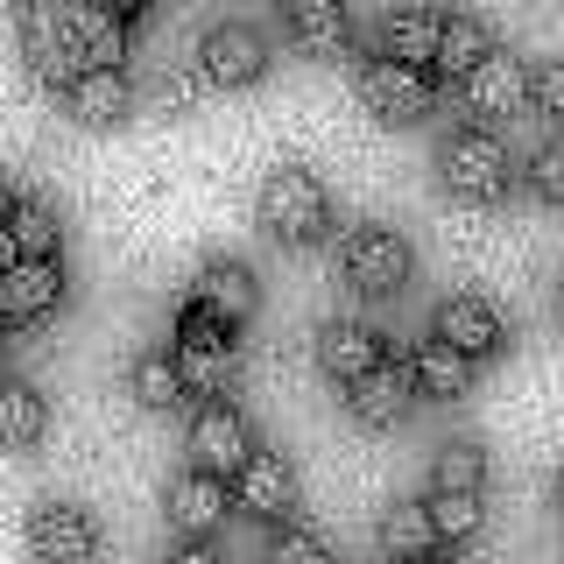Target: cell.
Masks as SVG:
<instances>
[{
    "label": "cell",
    "mask_w": 564,
    "mask_h": 564,
    "mask_svg": "<svg viewBox=\"0 0 564 564\" xmlns=\"http://www.w3.org/2000/svg\"><path fill=\"white\" fill-rule=\"evenodd\" d=\"M437 176H445V191L458 205H501L522 170H516V155H508V141L494 128H458V134H445V149H437Z\"/></svg>",
    "instance_id": "obj_1"
},
{
    "label": "cell",
    "mask_w": 564,
    "mask_h": 564,
    "mask_svg": "<svg viewBox=\"0 0 564 564\" xmlns=\"http://www.w3.org/2000/svg\"><path fill=\"white\" fill-rule=\"evenodd\" d=\"M254 219H261V234H269L275 247H311V240L332 226V198H325V184H317L311 170L282 163V170L261 176V191H254Z\"/></svg>",
    "instance_id": "obj_2"
},
{
    "label": "cell",
    "mask_w": 564,
    "mask_h": 564,
    "mask_svg": "<svg viewBox=\"0 0 564 564\" xmlns=\"http://www.w3.org/2000/svg\"><path fill=\"white\" fill-rule=\"evenodd\" d=\"M170 360H176V375H184V395H205V402H219L226 388H234V375H240L234 332H226L212 311H198V304L184 311V325H176Z\"/></svg>",
    "instance_id": "obj_3"
},
{
    "label": "cell",
    "mask_w": 564,
    "mask_h": 564,
    "mask_svg": "<svg viewBox=\"0 0 564 564\" xmlns=\"http://www.w3.org/2000/svg\"><path fill=\"white\" fill-rule=\"evenodd\" d=\"M22 57L35 70V85H50V93L85 70L78 8H70V0H29V8H22Z\"/></svg>",
    "instance_id": "obj_4"
},
{
    "label": "cell",
    "mask_w": 564,
    "mask_h": 564,
    "mask_svg": "<svg viewBox=\"0 0 564 564\" xmlns=\"http://www.w3.org/2000/svg\"><path fill=\"white\" fill-rule=\"evenodd\" d=\"M339 261H346V282L360 296H395L410 282V240L395 226H352L339 240Z\"/></svg>",
    "instance_id": "obj_5"
},
{
    "label": "cell",
    "mask_w": 564,
    "mask_h": 564,
    "mask_svg": "<svg viewBox=\"0 0 564 564\" xmlns=\"http://www.w3.org/2000/svg\"><path fill=\"white\" fill-rule=\"evenodd\" d=\"M360 106L388 128H416L431 113V70L402 64V57H367L360 64Z\"/></svg>",
    "instance_id": "obj_6"
},
{
    "label": "cell",
    "mask_w": 564,
    "mask_h": 564,
    "mask_svg": "<svg viewBox=\"0 0 564 564\" xmlns=\"http://www.w3.org/2000/svg\"><path fill=\"white\" fill-rule=\"evenodd\" d=\"M29 557L35 564H93L99 557V522L78 501H35L29 508Z\"/></svg>",
    "instance_id": "obj_7"
},
{
    "label": "cell",
    "mask_w": 564,
    "mask_h": 564,
    "mask_svg": "<svg viewBox=\"0 0 564 564\" xmlns=\"http://www.w3.org/2000/svg\"><path fill=\"white\" fill-rule=\"evenodd\" d=\"M198 70L212 85H226V93L261 85V78H269V35L247 29V22H212L205 43H198Z\"/></svg>",
    "instance_id": "obj_8"
},
{
    "label": "cell",
    "mask_w": 564,
    "mask_h": 564,
    "mask_svg": "<svg viewBox=\"0 0 564 564\" xmlns=\"http://www.w3.org/2000/svg\"><path fill=\"white\" fill-rule=\"evenodd\" d=\"M57 304H64L57 254H22L14 269H0V317H8V325H43Z\"/></svg>",
    "instance_id": "obj_9"
},
{
    "label": "cell",
    "mask_w": 564,
    "mask_h": 564,
    "mask_svg": "<svg viewBox=\"0 0 564 564\" xmlns=\"http://www.w3.org/2000/svg\"><path fill=\"white\" fill-rule=\"evenodd\" d=\"M191 304L212 311L226 332H240L247 317L261 311V282H254V269H247V261H234V254H212L205 269H198V282H191Z\"/></svg>",
    "instance_id": "obj_10"
},
{
    "label": "cell",
    "mask_w": 564,
    "mask_h": 564,
    "mask_svg": "<svg viewBox=\"0 0 564 564\" xmlns=\"http://www.w3.org/2000/svg\"><path fill=\"white\" fill-rule=\"evenodd\" d=\"M431 332H437L452 352H466L473 367L494 360V352L508 346V325H501V311H494L487 296H445V304H437V317H431Z\"/></svg>",
    "instance_id": "obj_11"
},
{
    "label": "cell",
    "mask_w": 564,
    "mask_h": 564,
    "mask_svg": "<svg viewBox=\"0 0 564 564\" xmlns=\"http://www.w3.org/2000/svg\"><path fill=\"white\" fill-rule=\"evenodd\" d=\"M458 85H466V106L480 120H501V113H522V106H529V64L516 57V50H501V43H494Z\"/></svg>",
    "instance_id": "obj_12"
},
{
    "label": "cell",
    "mask_w": 564,
    "mask_h": 564,
    "mask_svg": "<svg viewBox=\"0 0 564 564\" xmlns=\"http://www.w3.org/2000/svg\"><path fill=\"white\" fill-rule=\"evenodd\" d=\"M346 388H352L346 410H352V423H367V431H395V423L410 416V402H416V381H410L402 360H375L360 381H346Z\"/></svg>",
    "instance_id": "obj_13"
},
{
    "label": "cell",
    "mask_w": 564,
    "mask_h": 564,
    "mask_svg": "<svg viewBox=\"0 0 564 564\" xmlns=\"http://www.w3.org/2000/svg\"><path fill=\"white\" fill-rule=\"evenodd\" d=\"M234 508H247V516H261V522H290V508H296V473H290V458L247 452L240 466H234Z\"/></svg>",
    "instance_id": "obj_14"
},
{
    "label": "cell",
    "mask_w": 564,
    "mask_h": 564,
    "mask_svg": "<svg viewBox=\"0 0 564 564\" xmlns=\"http://www.w3.org/2000/svg\"><path fill=\"white\" fill-rule=\"evenodd\" d=\"M64 106L78 128H120V120L134 113V85L120 64H85L78 78L64 85Z\"/></svg>",
    "instance_id": "obj_15"
},
{
    "label": "cell",
    "mask_w": 564,
    "mask_h": 564,
    "mask_svg": "<svg viewBox=\"0 0 564 564\" xmlns=\"http://www.w3.org/2000/svg\"><path fill=\"white\" fill-rule=\"evenodd\" d=\"M254 452V431H247V416L234 402H205L198 416H191V458H198L205 473H219V480H234V466Z\"/></svg>",
    "instance_id": "obj_16"
},
{
    "label": "cell",
    "mask_w": 564,
    "mask_h": 564,
    "mask_svg": "<svg viewBox=\"0 0 564 564\" xmlns=\"http://www.w3.org/2000/svg\"><path fill=\"white\" fill-rule=\"evenodd\" d=\"M163 508H170V529H176V536H212V529L226 522V508H234V494H226L219 473L191 466V473H176V480H170Z\"/></svg>",
    "instance_id": "obj_17"
},
{
    "label": "cell",
    "mask_w": 564,
    "mask_h": 564,
    "mask_svg": "<svg viewBox=\"0 0 564 564\" xmlns=\"http://www.w3.org/2000/svg\"><path fill=\"white\" fill-rule=\"evenodd\" d=\"M275 8H282V29L296 35V50H311V57H346V43H352L346 0H275Z\"/></svg>",
    "instance_id": "obj_18"
},
{
    "label": "cell",
    "mask_w": 564,
    "mask_h": 564,
    "mask_svg": "<svg viewBox=\"0 0 564 564\" xmlns=\"http://www.w3.org/2000/svg\"><path fill=\"white\" fill-rule=\"evenodd\" d=\"M375 360H388L375 325H360V317H332V325H317V367H325L332 381H360Z\"/></svg>",
    "instance_id": "obj_19"
},
{
    "label": "cell",
    "mask_w": 564,
    "mask_h": 564,
    "mask_svg": "<svg viewBox=\"0 0 564 564\" xmlns=\"http://www.w3.org/2000/svg\"><path fill=\"white\" fill-rule=\"evenodd\" d=\"M43 431H50V402H43V388L22 381V375H0V452H29V445H43Z\"/></svg>",
    "instance_id": "obj_20"
},
{
    "label": "cell",
    "mask_w": 564,
    "mask_h": 564,
    "mask_svg": "<svg viewBox=\"0 0 564 564\" xmlns=\"http://www.w3.org/2000/svg\"><path fill=\"white\" fill-rule=\"evenodd\" d=\"M402 367H410L416 395H437V402H458V395L473 388V360H466V352H452L445 339H437V332H431V339H416Z\"/></svg>",
    "instance_id": "obj_21"
},
{
    "label": "cell",
    "mask_w": 564,
    "mask_h": 564,
    "mask_svg": "<svg viewBox=\"0 0 564 564\" xmlns=\"http://www.w3.org/2000/svg\"><path fill=\"white\" fill-rule=\"evenodd\" d=\"M437 29H445V14L437 8H395L381 22V57H402V64H416V70H431V57H437Z\"/></svg>",
    "instance_id": "obj_22"
},
{
    "label": "cell",
    "mask_w": 564,
    "mask_h": 564,
    "mask_svg": "<svg viewBox=\"0 0 564 564\" xmlns=\"http://www.w3.org/2000/svg\"><path fill=\"white\" fill-rule=\"evenodd\" d=\"M423 516H431L437 543H466V536H480L487 501H480V487H431L423 494Z\"/></svg>",
    "instance_id": "obj_23"
},
{
    "label": "cell",
    "mask_w": 564,
    "mask_h": 564,
    "mask_svg": "<svg viewBox=\"0 0 564 564\" xmlns=\"http://www.w3.org/2000/svg\"><path fill=\"white\" fill-rule=\"evenodd\" d=\"M494 50V29L480 22V14H445V29H437V57L431 70H445V78H466L473 64H480Z\"/></svg>",
    "instance_id": "obj_24"
},
{
    "label": "cell",
    "mask_w": 564,
    "mask_h": 564,
    "mask_svg": "<svg viewBox=\"0 0 564 564\" xmlns=\"http://www.w3.org/2000/svg\"><path fill=\"white\" fill-rule=\"evenodd\" d=\"M70 8H78L85 64H120V57H128V14H113L106 0H70Z\"/></svg>",
    "instance_id": "obj_25"
},
{
    "label": "cell",
    "mask_w": 564,
    "mask_h": 564,
    "mask_svg": "<svg viewBox=\"0 0 564 564\" xmlns=\"http://www.w3.org/2000/svg\"><path fill=\"white\" fill-rule=\"evenodd\" d=\"M128 395H134L149 416H163V410H176V402H184V375H176L170 352H141V360L128 367Z\"/></svg>",
    "instance_id": "obj_26"
},
{
    "label": "cell",
    "mask_w": 564,
    "mask_h": 564,
    "mask_svg": "<svg viewBox=\"0 0 564 564\" xmlns=\"http://www.w3.org/2000/svg\"><path fill=\"white\" fill-rule=\"evenodd\" d=\"M381 551L395 564H416L423 551H437V529H431V516H423V501H395L381 516Z\"/></svg>",
    "instance_id": "obj_27"
},
{
    "label": "cell",
    "mask_w": 564,
    "mask_h": 564,
    "mask_svg": "<svg viewBox=\"0 0 564 564\" xmlns=\"http://www.w3.org/2000/svg\"><path fill=\"white\" fill-rule=\"evenodd\" d=\"M8 234H14L22 254H57V247H64V226H57V212H50L43 198H14Z\"/></svg>",
    "instance_id": "obj_28"
},
{
    "label": "cell",
    "mask_w": 564,
    "mask_h": 564,
    "mask_svg": "<svg viewBox=\"0 0 564 564\" xmlns=\"http://www.w3.org/2000/svg\"><path fill=\"white\" fill-rule=\"evenodd\" d=\"M431 487H480L487 494V458H480V445H437V458H431Z\"/></svg>",
    "instance_id": "obj_29"
},
{
    "label": "cell",
    "mask_w": 564,
    "mask_h": 564,
    "mask_svg": "<svg viewBox=\"0 0 564 564\" xmlns=\"http://www.w3.org/2000/svg\"><path fill=\"white\" fill-rule=\"evenodd\" d=\"M269 564H332V551H325V536H317V529L282 522L275 543H269Z\"/></svg>",
    "instance_id": "obj_30"
},
{
    "label": "cell",
    "mask_w": 564,
    "mask_h": 564,
    "mask_svg": "<svg viewBox=\"0 0 564 564\" xmlns=\"http://www.w3.org/2000/svg\"><path fill=\"white\" fill-rule=\"evenodd\" d=\"M522 176H529V191H536L543 205H564V141H543Z\"/></svg>",
    "instance_id": "obj_31"
},
{
    "label": "cell",
    "mask_w": 564,
    "mask_h": 564,
    "mask_svg": "<svg viewBox=\"0 0 564 564\" xmlns=\"http://www.w3.org/2000/svg\"><path fill=\"white\" fill-rule=\"evenodd\" d=\"M529 99H536L543 113H557V120H564V57H551L543 70H529Z\"/></svg>",
    "instance_id": "obj_32"
},
{
    "label": "cell",
    "mask_w": 564,
    "mask_h": 564,
    "mask_svg": "<svg viewBox=\"0 0 564 564\" xmlns=\"http://www.w3.org/2000/svg\"><path fill=\"white\" fill-rule=\"evenodd\" d=\"M163 564H226V557L212 551V536H184V543H176V551H170Z\"/></svg>",
    "instance_id": "obj_33"
},
{
    "label": "cell",
    "mask_w": 564,
    "mask_h": 564,
    "mask_svg": "<svg viewBox=\"0 0 564 564\" xmlns=\"http://www.w3.org/2000/svg\"><path fill=\"white\" fill-rule=\"evenodd\" d=\"M22 261V247H14V234H8V219H0V269H14Z\"/></svg>",
    "instance_id": "obj_34"
},
{
    "label": "cell",
    "mask_w": 564,
    "mask_h": 564,
    "mask_svg": "<svg viewBox=\"0 0 564 564\" xmlns=\"http://www.w3.org/2000/svg\"><path fill=\"white\" fill-rule=\"evenodd\" d=\"M106 8H113V14H128V22H134V14L149 8V0H106Z\"/></svg>",
    "instance_id": "obj_35"
},
{
    "label": "cell",
    "mask_w": 564,
    "mask_h": 564,
    "mask_svg": "<svg viewBox=\"0 0 564 564\" xmlns=\"http://www.w3.org/2000/svg\"><path fill=\"white\" fill-rule=\"evenodd\" d=\"M8 212H14V184H8V176H0V219H8Z\"/></svg>",
    "instance_id": "obj_36"
},
{
    "label": "cell",
    "mask_w": 564,
    "mask_h": 564,
    "mask_svg": "<svg viewBox=\"0 0 564 564\" xmlns=\"http://www.w3.org/2000/svg\"><path fill=\"white\" fill-rule=\"evenodd\" d=\"M416 564H458V557H452V551H423Z\"/></svg>",
    "instance_id": "obj_37"
},
{
    "label": "cell",
    "mask_w": 564,
    "mask_h": 564,
    "mask_svg": "<svg viewBox=\"0 0 564 564\" xmlns=\"http://www.w3.org/2000/svg\"><path fill=\"white\" fill-rule=\"evenodd\" d=\"M557 508H564V473H557Z\"/></svg>",
    "instance_id": "obj_38"
},
{
    "label": "cell",
    "mask_w": 564,
    "mask_h": 564,
    "mask_svg": "<svg viewBox=\"0 0 564 564\" xmlns=\"http://www.w3.org/2000/svg\"><path fill=\"white\" fill-rule=\"evenodd\" d=\"M557 317H564V290H557Z\"/></svg>",
    "instance_id": "obj_39"
},
{
    "label": "cell",
    "mask_w": 564,
    "mask_h": 564,
    "mask_svg": "<svg viewBox=\"0 0 564 564\" xmlns=\"http://www.w3.org/2000/svg\"><path fill=\"white\" fill-rule=\"evenodd\" d=\"M22 8H29V0H22Z\"/></svg>",
    "instance_id": "obj_40"
}]
</instances>
